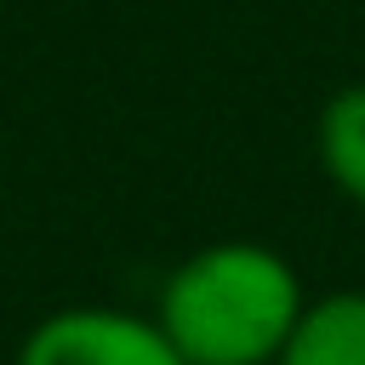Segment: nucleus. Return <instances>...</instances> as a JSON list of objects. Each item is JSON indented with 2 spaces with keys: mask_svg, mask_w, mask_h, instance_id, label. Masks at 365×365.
<instances>
[{
  "mask_svg": "<svg viewBox=\"0 0 365 365\" xmlns=\"http://www.w3.org/2000/svg\"><path fill=\"white\" fill-rule=\"evenodd\" d=\"M314 160L325 182L365 211V80L336 86L314 120Z\"/></svg>",
  "mask_w": 365,
  "mask_h": 365,
  "instance_id": "20e7f679",
  "label": "nucleus"
},
{
  "mask_svg": "<svg viewBox=\"0 0 365 365\" xmlns=\"http://www.w3.org/2000/svg\"><path fill=\"white\" fill-rule=\"evenodd\" d=\"M274 365H365V291L342 285L308 297Z\"/></svg>",
  "mask_w": 365,
  "mask_h": 365,
  "instance_id": "7ed1b4c3",
  "label": "nucleus"
},
{
  "mask_svg": "<svg viewBox=\"0 0 365 365\" xmlns=\"http://www.w3.org/2000/svg\"><path fill=\"white\" fill-rule=\"evenodd\" d=\"M17 365H182V354L154 314L74 302L29 325V336L17 342Z\"/></svg>",
  "mask_w": 365,
  "mask_h": 365,
  "instance_id": "f03ea898",
  "label": "nucleus"
},
{
  "mask_svg": "<svg viewBox=\"0 0 365 365\" xmlns=\"http://www.w3.org/2000/svg\"><path fill=\"white\" fill-rule=\"evenodd\" d=\"M308 291L285 251L262 240H211L188 251L154 302L182 365H274Z\"/></svg>",
  "mask_w": 365,
  "mask_h": 365,
  "instance_id": "f257e3e1",
  "label": "nucleus"
}]
</instances>
